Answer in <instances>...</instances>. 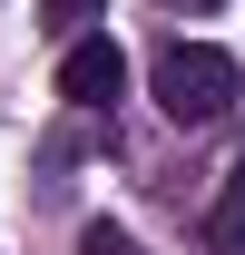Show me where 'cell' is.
<instances>
[{"mask_svg":"<svg viewBox=\"0 0 245 255\" xmlns=\"http://www.w3.org/2000/svg\"><path fill=\"white\" fill-rule=\"evenodd\" d=\"M147 89H157V108L177 128H206V118H226L236 108V59L216 49V39H167L147 59Z\"/></svg>","mask_w":245,"mask_h":255,"instance_id":"cell-1","label":"cell"},{"mask_svg":"<svg viewBox=\"0 0 245 255\" xmlns=\"http://www.w3.org/2000/svg\"><path fill=\"white\" fill-rule=\"evenodd\" d=\"M59 98H69V108H118V98H127V49H118L108 30L69 39V59H59Z\"/></svg>","mask_w":245,"mask_h":255,"instance_id":"cell-2","label":"cell"},{"mask_svg":"<svg viewBox=\"0 0 245 255\" xmlns=\"http://www.w3.org/2000/svg\"><path fill=\"white\" fill-rule=\"evenodd\" d=\"M206 246L216 255H245V157L226 167V187H216V206H206Z\"/></svg>","mask_w":245,"mask_h":255,"instance_id":"cell-3","label":"cell"},{"mask_svg":"<svg viewBox=\"0 0 245 255\" xmlns=\"http://www.w3.org/2000/svg\"><path fill=\"white\" fill-rule=\"evenodd\" d=\"M79 255H147V246H137V236H118V226H89V236H79Z\"/></svg>","mask_w":245,"mask_h":255,"instance_id":"cell-4","label":"cell"},{"mask_svg":"<svg viewBox=\"0 0 245 255\" xmlns=\"http://www.w3.org/2000/svg\"><path fill=\"white\" fill-rule=\"evenodd\" d=\"M39 10H49V20H98L108 0H39Z\"/></svg>","mask_w":245,"mask_h":255,"instance_id":"cell-5","label":"cell"},{"mask_svg":"<svg viewBox=\"0 0 245 255\" xmlns=\"http://www.w3.org/2000/svg\"><path fill=\"white\" fill-rule=\"evenodd\" d=\"M186 10H216V0H186Z\"/></svg>","mask_w":245,"mask_h":255,"instance_id":"cell-6","label":"cell"}]
</instances>
